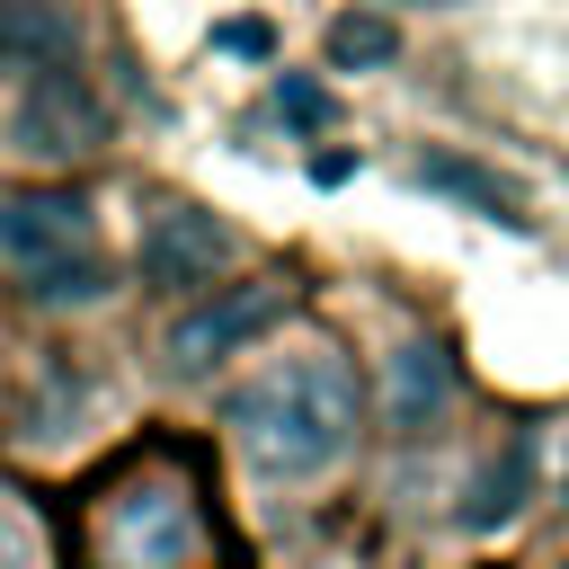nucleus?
Masks as SVG:
<instances>
[{"label":"nucleus","instance_id":"423d86ee","mask_svg":"<svg viewBox=\"0 0 569 569\" xmlns=\"http://www.w3.org/2000/svg\"><path fill=\"white\" fill-rule=\"evenodd\" d=\"M231 258V231L204 213V204H160L151 222H142V284L151 293H204L213 284V267Z\"/></svg>","mask_w":569,"mask_h":569},{"label":"nucleus","instance_id":"f8f14e48","mask_svg":"<svg viewBox=\"0 0 569 569\" xmlns=\"http://www.w3.org/2000/svg\"><path fill=\"white\" fill-rule=\"evenodd\" d=\"M525 471H533V436H516V445H507V462L480 480V498H471V525H498V516H516V507H525Z\"/></svg>","mask_w":569,"mask_h":569},{"label":"nucleus","instance_id":"f03ea898","mask_svg":"<svg viewBox=\"0 0 569 569\" xmlns=\"http://www.w3.org/2000/svg\"><path fill=\"white\" fill-rule=\"evenodd\" d=\"M89 533H98V569H196L213 542L204 498L160 462H124L116 480H98Z\"/></svg>","mask_w":569,"mask_h":569},{"label":"nucleus","instance_id":"1a4fd4ad","mask_svg":"<svg viewBox=\"0 0 569 569\" xmlns=\"http://www.w3.org/2000/svg\"><path fill=\"white\" fill-rule=\"evenodd\" d=\"M18 293H27L36 311H80V302H107V293H116V267L89 249V258H62V267H44V276H18Z\"/></svg>","mask_w":569,"mask_h":569},{"label":"nucleus","instance_id":"f257e3e1","mask_svg":"<svg viewBox=\"0 0 569 569\" xmlns=\"http://www.w3.org/2000/svg\"><path fill=\"white\" fill-rule=\"evenodd\" d=\"M222 427L249 453V471H267V480H320L329 462H347V445L365 427V391L338 365V347H302V356H267L222 400Z\"/></svg>","mask_w":569,"mask_h":569},{"label":"nucleus","instance_id":"6e6552de","mask_svg":"<svg viewBox=\"0 0 569 569\" xmlns=\"http://www.w3.org/2000/svg\"><path fill=\"white\" fill-rule=\"evenodd\" d=\"M445 400H453V356H445L436 338L400 347V356H391V391H382V418H391L400 436H427V427L445 418Z\"/></svg>","mask_w":569,"mask_h":569},{"label":"nucleus","instance_id":"39448f33","mask_svg":"<svg viewBox=\"0 0 569 569\" xmlns=\"http://www.w3.org/2000/svg\"><path fill=\"white\" fill-rule=\"evenodd\" d=\"M89 249H98L89 196H71V187H18V196H0V267L9 276H44V267L89 258Z\"/></svg>","mask_w":569,"mask_h":569},{"label":"nucleus","instance_id":"2eb2a0df","mask_svg":"<svg viewBox=\"0 0 569 569\" xmlns=\"http://www.w3.org/2000/svg\"><path fill=\"white\" fill-rule=\"evenodd\" d=\"M0 569H27V525L0 516Z\"/></svg>","mask_w":569,"mask_h":569},{"label":"nucleus","instance_id":"20e7f679","mask_svg":"<svg viewBox=\"0 0 569 569\" xmlns=\"http://www.w3.org/2000/svg\"><path fill=\"white\" fill-rule=\"evenodd\" d=\"M9 151L27 169H80L107 151V98L80 80V71H36L18 80V107H9Z\"/></svg>","mask_w":569,"mask_h":569},{"label":"nucleus","instance_id":"9d476101","mask_svg":"<svg viewBox=\"0 0 569 569\" xmlns=\"http://www.w3.org/2000/svg\"><path fill=\"white\" fill-rule=\"evenodd\" d=\"M418 178H427V187H445V196H471V204H480V213H498V222H525V213H516V187H498L489 169H471V160H453V151H427V160H418Z\"/></svg>","mask_w":569,"mask_h":569},{"label":"nucleus","instance_id":"9b49d317","mask_svg":"<svg viewBox=\"0 0 569 569\" xmlns=\"http://www.w3.org/2000/svg\"><path fill=\"white\" fill-rule=\"evenodd\" d=\"M391 53H400V27L373 18V9H347V18L329 27V62H338V71H365V62H391Z\"/></svg>","mask_w":569,"mask_h":569},{"label":"nucleus","instance_id":"4468645a","mask_svg":"<svg viewBox=\"0 0 569 569\" xmlns=\"http://www.w3.org/2000/svg\"><path fill=\"white\" fill-rule=\"evenodd\" d=\"M222 53H267V27H258V18H231V27H222Z\"/></svg>","mask_w":569,"mask_h":569},{"label":"nucleus","instance_id":"ddd939ff","mask_svg":"<svg viewBox=\"0 0 569 569\" xmlns=\"http://www.w3.org/2000/svg\"><path fill=\"white\" fill-rule=\"evenodd\" d=\"M276 107L293 124H329V89H311V80H276Z\"/></svg>","mask_w":569,"mask_h":569},{"label":"nucleus","instance_id":"0eeeda50","mask_svg":"<svg viewBox=\"0 0 569 569\" xmlns=\"http://www.w3.org/2000/svg\"><path fill=\"white\" fill-rule=\"evenodd\" d=\"M80 53V18L62 0H0V71L36 80V71H71Z\"/></svg>","mask_w":569,"mask_h":569},{"label":"nucleus","instance_id":"7ed1b4c3","mask_svg":"<svg viewBox=\"0 0 569 569\" xmlns=\"http://www.w3.org/2000/svg\"><path fill=\"white\" fill-rule=\"evenodd\" d=\"M284 302H293V284H284V276L213 284V293H196V302L160 329V365H169L178 382H196V373H213L222 356H240L249 338H267V329L284 320Z\"/></svg>","mask_w":569,"mask_h":569}]
</instances>
